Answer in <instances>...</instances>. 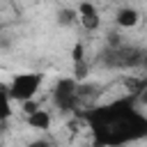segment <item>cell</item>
Returning <instances> with one entry per match:
<instances>
[{"label": "cell", "instance_id": "5bb4252c", "mask_svg": "<svg viewBox=\"0 0 147 147\" xmlns=\"http://www.w3.org/2000/svg\"><path fill=\"white\" fill-rule=\"evenodd\" d=\"M138 99H140V101H142V103H145V106H147V92H142V94H140V96H138Z\"/></svg>", "mask_w": 147, "mask_h": 147}, {"label": "cell", "instance_id": "52a82bcc", "mask_svg": "<svg viewBox=\"0 0 147 147\" xmlns=\"http://www.w3.org/2000/svg\"><path fill=\"white\" fill-rule=\"evenodd\" d=\"M25 122H28V126H30V129H37V131H48V129H51V113H48V110L37 108V110L28 113Z\"/></svg>", "mask_w": 147, "mask_h": 147}, {"label": "cell", "instance_id": "ba28073f", "mask_svg": "<svg viewBox=\"0 0 147 147\" xmlns=\"http://www.w3.org/2000/svg\"><path fill=\"white\" fill-rule=\"evenodd\" d=\"M11 96H9V83L0 80V122H7L11 117Z\"/></svg>", "mask_w": 147, "mask_h": 147}, {"label": "cell", "instance_id": "277c9868", "mask_svg": "<svg viewBox=\"0 0 147 147\" xmlns=\"http://www.w3.org/2000/svg\"><path fill=\"white\" fill-rule=\"evenodd\" d=\"M53 103L60 113H76L80 103L78 94V80L76 78H60L53 87Z\"/></svg>", "mask_w": 147, "mask_h": 147}, {"label": "cell", "instance_id": "9c48e42d", "mask_svg": "<svg viewBox=\"0 0 147 147\" xmlns=\"http://www.w3.org/2000/svg\"><path fill=\"white\" fill-rule=\"evenodd\" d=\"M78 18V11L76 9H71V7H62L60 11H57V23L60 25H74V21Z\"/></svg>", "mask_w": 147, "mask_h": 147}, {"label": "cell", "instance_id": "8992f818", "mask_svg": "<svg viewBox=\"0 0 147 147\" xmlns=\"http://www.w3.org/2000/svg\"><path fill=\"white\" fill-rule=\"evenodd\" d=\"M138 21H140V11L136 7H129V5L126 7H119L117 14H115V23L119 28H136Z\"/></svg>", "mask_w": 147, "mask_h": 147}, {"label": "cell", "instance_id": "8fae6325", "mask_svg": "<svg viewBox=\"0 0 147 147\" xmlns=\"http://www.w3.org/2000/svg\"><path fill=\"white\" fill-rule=\"evenodd\" d=\"M83 53H85V51H83V44L78 41V44L71 48V60H74V62H80V60H85V55H83Z\"/></svg>", "mask_w": 147, "mask_h": 147}, {"label": "cell", "instance_id": "30bf717a", "mask_svg": "<svg viewBox=\"0 0 147 147\" xmlns=\"http://www.w3.org/2000/svg\"><path fill=\"white\" fill-rule=\"evenodd\" d=\"M85 76H87V62H85V60L74 62V78H76L78 83H83V80H85Z\"/></svg>", "mask_w": 147, "mask_h": 147}, {"label": "cell", "instance_id": "6da1fadb", "mask_svg": "<svg viewBox=\"0 0 147 147\" xmlns=\"http://www.w3.org/2000/svg\"><path fill=\"white\" fill-rule=\"evenodd\" d=\"M80 117L90 126L92 147H126L147 138V115L138 108L136 94L83 110Z\"/></svg>", "mask_w": 147, "mask_h": 147}, {"label": "cell", "instance_id": "4fadbf2b", "mask_svg": "<svg viewBox=\"0 0 147 147\" xmlns=\"http://www.w3.org/2000/svg\"><path fill=\"white\" fill-rule=\"evenodd\" d=\"M140 69H145V71H147V51H145V55H142V62H140Z\"/></svg>", "mask_w": 147, "mask_h": 147}, {"label": "cell", "instance_id": "5b68a950", "mask_svg": "<svg viewBox=\"0 0 147 147\" xmlns=\"http://www.w3.org/2000/svg\"><path fill=\"white\" fill-rule=\"evenodd\" d=\"M78 21L83 23V28L85 30H99L101 28V14H99V9L90 2V0H83L80 5H78Z\"/></svg>", "mask_w": 147, "mask_h": 147}, {"label": "cell", "instance_id": "7c38bea8", "mask_svg": "<svg viewBox=\"0 0 147 147\" xmlns=\"http://www.w3.org/2000/svg\"><path fill=\"white\" fill-rule=\"evenodd\" d=\"M28 147H53L48 140H34V142H30Z\"/></svg>", "mask_w": 147, "mask_h": 147}, {"label": "cell", "instance_id": "3957f363", "mask_svg": "<svg viewBox=\"0 0 147 147\" xmlns=\"http://www.w3.org/2000/svg\"><path fill=\"white\" fill-rule=\"evenodd\" d=\"M41 80H44V76L34 74V71L16 74L11 78V83H9V96H11V101H18V103L32 101L34 94L39 92V87H41Z\"/></svg>", "mask_w": 147, "mask_h": 147}, {"label": "cell", "instance_id": "7a4b0ae2", "mask_svg": "<svg viewBox=\"0 0 147 147\" xmlns=\"http://www.w3.org/2000/svg\"><path fill=\"white\" fill-rule=\"evenodd\" d=\"M145 48L131 46V44H115V46H106L99 53V64L106 69H140Z\"/></svg>", "mask_w": 147, "mask_h": 147}]
</instances>
